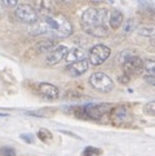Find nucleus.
Returning a JSON list of instances; mask_svg holds the SVG:
<instances>
[{
	"label": "nucleus",
	"instance_id": "5701e85b",
	"mask_svg": "<svg viewBox=\"0 0 155 156\" xmlns=\"http://www.w3.org/2000/svg\"><path fill=\"white\" fill-rule=\"evenodd\" d=\"M127 116V112H125V108L124 107H118L115 110V118L116 119H120V120H124Z\"/></svg>",
	"mask_w": 155,
	"mask_h": 156
},
{
	"label": "nucleus",
	"instance_id": "f8f14e48",
	"mask_svg": "<svg viewBox=\"0 0 155 156\" xmlns=\"http://www.w3.org/2000/svg\"><path fill=\"white\" fill-rule=\"evenodd\" d=\"M84 31L87 34H89L92 36H98V37H102V36H106L109 34V29L106 25H102V26H92V27H85Z\"/></svg>",
	"mask_w": 155,
	"mask_h": 156
},
{
	"label": "nucleus",
	"instance_id": "bb28decb",
	"mask_svg": "<svg viewBox=\"0 0 155 156\" xmlns=\"http://www.w3.org/2000/svg\"><path fill=\"white\" fill-rule=\"evenodd\" d=\"M129 79L131 77L128 75H123V76H119V81L121 84H127V83H129Z\"/></svg>",
	"mask_w": 155,
	"mask_h": 156
},
{
	"label": "nucleus",
	"instance_id": "b1692460",
	"mask_svg": "<svg viewBox=\"0 0 155 156\" xmlns=\"http://www.w3.org/2000/svg\"><path fill=\"white\" fill-rule=\"evenodd\" d=\"M21 138L23 139L25 142H27V143H34L35 142L34 136L30 134V133H23V134H21Z\"/></svg>",
	"mask_w": 155,
	"mask_h": 156
},
{
	"label": "nucleus",
	"instance_id": "dca6fc26",
	"mask_svg": "<svg viewBox=\"0 0 155 156\" xmlns=\"http://www.w3.org/2000/svg\"><path fill=\"white\" fill-rule=\"evenodd\" d=\"M135 29H136V21L133 18L127 20L124 22V25H123V34L124 35H129Z\"/></svg>",
	"mask_w": 155,
	"mask_h": 156
},
{
	"label": "nucleus",
	"instance_id": "0eeeda50",
	"mask_svg": "<svg viewBox=\"0 0 155 156\" xmlns=\"http://www.w3.org/2000/svg\"><path fill=\"white\" fill-rule=\"evenodd\" d=\"M110 105H88L83 107V111H84V116L91 119H99L102 115H105L109 111Z\"/></svg>",
	"mask_w": 155,
	"mask_h": 156
},
{
	"label": "nucleus",
	"instance_id": "39448f33",
	"mask_svg": "<svg viewBox=\"0 0 155 156\" xmlns=\"http://www.w3.org/2000/svg\"><path fill=\"white\" fill-rule=\"evenodd\" d=\"M16 18L18 21L23 22V23H34L39 20V16H38V12L31 7V5H27V4H21L16 8Z\"/></svg>",
	"mask_w": 155,
	"mask_h": 156
},
{
	"label": "nucleus",
	"instance_id": "20e7f679",
	"mask_svg": "<svg viewBox=\"0 0 155 156\" xmlns=\"http://www.w3.org/2000/svg\"><path fill=\"white\" fill-rule=\"evenodd\" d=\"M110 48L103 45V44H97V45L93 47L91 51H89V54H88V62L89 65H93V66H98L103 63L109 57H110Z\"/></svg>",
	"mask_w": 155,
	"mask_h": 156
},
{
	"label": "nucleus",
	"instance_id": "2eb2a0df",
	"mask_svg": "<svg viewBox=\"0 0 155 156\" xmlns=\"http://www.w3.org/2000/svg\"><path fill=\"white\" fill-rule=\"evenodd\" d=\"M135 55L136 54H135L133 51H131V49H125V51L119 53V55H118V63L119 65H124L125 62H128L129 59L133 58Z\"/></svg>",
	"mask_w": 155,
	"mask_h": 156
},
{
	"label": "nucleus",
	"instance_id": "7ed1b4c3",
	"mask_svg": "<svg viewBox=\"0 0 155 156\" xmlns=\"http://www.w3.org/2000/svg\"><path fill=\"white\" fill-rule=\"evenodd\" d=\"M89 84L93 89L101 92V93H109L114 89V81L110 77L103 74V72H96L89 77Z\"/></svg>",
	"mask_w": 155,
	"mask_h": 156
},
{
	"label": "nucleus",
	"instance_id": "9b49d317",
	"mask_svg": "<svg viewBox=\"0 0 155 156\" xmlns=\"http://www.w3.org/2000/svg\"><path fill=\"white\" fill-rule=\"evenodd\" d=\"M83 58H84V52H83L80 48L70 49V51H67V53H66V55H65L66 62H69V63L76 62V61H80Z\"/></svg>",
	"mask_w": 155,
	"mask_h": 156
},
{
	"label": "nucleus",
	"instance_id": "412c9836",
	"mask_svg": "<svg viewBox=\"0 0 155 156\" xmlns=\"http://www.w3.org/2000/svg\"><path fill=\"white\" fill-rule=\"evenodd\" d=\"M0 156H16V151L12 147H3L0 148Z\"/></svg>",
	"mask_w": 155,
	"mask_h": 156
},
{
	"label": "nucleus",
	"instance_id": "cd10ccee",
	"mask_svg": "<svg viewBox=\"0 0 155 156\" xmlns=\"http://www.w3.org/2000/svg\"><path fill=\"white\" fill-rule=\"evenodd\" d=\"M92 3H95V4H99V3H102L103 0H91Z\"/></svg>",
	"mask_w": 155,
	"mask_h": 156
},
{
	"label": "nucleus",
	"instance_id": "a211bd4d",
	"mask_svg": "<svg viewBox=\"0 0 155 156\" xmlns=\"http://www.w3.org/2000/svg\"><path fill=\"white\" fill-rule=\"evenodd\" d=\"M38 137L41 139L43 142H49L52 139V134L49 133L48 130H45V129H41V130H39L38 132Z\"/></svg>",
	"mask_w": 155,
	"mask_h": 156
},
{
	"label": "nucleus",
	"instance_id": "c756f323",
	"mask_svg": "<svg viewBox=\"0 0 155 156\" xmlns=\"http://www.w3.org/2000/svg\"><path fill=\"white\" fill-rule=\"evenodd\" d=\"M0 9H2V2H0Z\"/></svg>",
	"mask_w": 155,
	"mask_h": 156
},
{
	"label": "nucleus",
	"instance_id": "4be33fe9",
	"mask_svg": "<svg viewBox=\"0 0 155 156\" xmlns=\"http://www.w3.org/2000/svg\"><path fill=\"white\" fill-rule=\"evenodd\" d=\"M141 35H145V36H153L154 34V29L151 26H145V27H141L140 30H138Z\"/></svg>",
	"mask_w": 155,
	"mask_h": 156
},
{
	"label": "nucleus",
	"instance_id": "ddd939ff",
	"mask_svg": "<svg viewBox=\"0 0 155 156\" xmlns=\"http://www.w3.org/2000/svg\"><path fill=\"white\" fill-rule=\"evenodd\" d=\"M109 25L114 30L119 29V27L123 25V14H121V12H119V10L111 12V14H110V17H109Z\"/></svg>",
	"mask_w": 155,
	"mask_h": 156
},
{
	"label": "nucleus",
	"instance_id": "f03ea898",
	"mask_svg": "<svg viewBox=\"0 0 155 156\" xmlns=\"http://www.w3.org/2000/svg\"><path fill=\"white\" fill-rule=\"evenodd\" d=\"M107 9L105 8H89L81 14V25L83 29L92 26H102L106 25L109 18Z\"/></svg>",
	"mask_w": 155,
	"mask_h": 156
},
{
	"label": "nucleus",
	"instance_id": "6ab92c4d",
	"mask_svg": "<svg viewBox=\"0 0 155 156\" xmlns=\"http://www.w3.org/2000/svg\"><path fill=\"white\" fill-rule=\"evenodd\" d=\"M101 154V150H98L96 147H87L84 151H83V156H95V155H99Z\"/></svg>",
	"mask_w": 155,
	"mask_h": 156
},
{
	"label": "nucleus",
	"instance_id": "4468645a",
	"mask_svg": "<svg viewBox=\"0 0 155 156\" xmlns=\"http://www.w3.org/2000/svg\"><path fill=\"white\" fill-rule=\"evenodd\" d=\"M53 47H54V41L51 40V39H45V40H41L36 44V49L39 53L49 52L51 49H53Z\"/></svg>",
	"mask_w": 155,
	"mask_h": 156
},
{
	"label": "nucleus",
	"instance_id": "f3484780",
	"mask_svg": "<svg viewBox=\"0 0 155 156\" xmlns=\"http://www.w3.org/2000/svg\"><path fill=\"white\" fill-rule=\"evenodd\" d=\"M154 69H155V62H154L153 59H146L145 62H143V70H145V75L155 76Z\"/></svg>",
	"mask_w": 155,
	"mask_h": 156
},
{
	"label": "nucleus",
	"instance_id": "aec40b11",
	"mask_svg": "<svg viewBox=\"0 0 155 156\" xmlns=\"http://www.w3.org/2000/svg\"><path fill=\"white\" fill-rule=\"evenodd\" d=\"M143 112L147 114V115H150V116H154L155 115V102L154 101L149 102L145 106V108H143Z\"/></svg>",
	"mask_w": 155,
	"mask_h": 156
},
{
	"label": "nucleus",
	"instance_id": "9d476101",
	"mask_svg": "<svg viewBox=\"0 0 155 156\" xmlns=\"http://www.w3.org/2000/svg\"><path fill=\"white\" fill-rule=\"evenodd\" d=\"M39 92H40L43 96H45L51 99H56L59 96L58 88L53 84H49V83H41V84L39 85Z\"/></svg>",
	"mask_w": 155,
	"mask_h": 156
},
{
	"label": "nucleus",
	"instance_id": "a878e982",
	"mask_svg": "<svg viewBox=\"0 0 155 156\" xmlns=\"http://www.w3.org/2000/svg\"><path fill=\"white\" fill-rule=\"evenodd\" d=\"M143 79H145L150 85H154L155 84V76H151V75H145L143 76Z\"/></svg>",
	"mask_w": 155,
	"mask_h": 156
},
{
	"label": "nucleus",
	"instance_id": "393cba45",
	"mask_svg": "<svg viewBox=\"0 0 155 156\" xmlns=\"http://www.w3.org/2000/svg\"><path fill=\"white\" fill-rule=\"evenodd\" d=\"M2 4H4L5 7H14L17 4V0H0Z\"/></svg>",
	"mask_w": 155,
	"mask_h": 156
},
{
	"label": "nucleus",
	"instance_id": "c85d7f7f",
	"mask_svg": "<svg viewBox=\"0 0 155 156\" xmlns=\"http://www.w3.org/2000/svg\"><path fill=\"white\" fill-rule=\"evenodd\" d=\"M59 2H62V3H66V4H69V3H71L73 0H59Z\"/></svg>",
	"mask_w": 155,
	"mask_h": 156
},
{
	"label": "nucleus",
	"instance_id": "f257e3e1",
	"mask_svg": "<svg viewBox=\"0 0 155 156\" xmlns=\"http://www.w3.org/2000/svg\"><path fill=\"white\" fill-rule=\"evenodd\" d=\"M47 34H53L58 37H67L73 34V25L63 16H49L44 18Z\"/></svg>",
	"mask_w": 155,
	"mask_h": 156
},
{
	"label": "nucleus",
	"instance_id": "423d86ee",
	"mask_svg": "<svg viewBox=\"0 0 155 156\" xmlns=\"http://www.w3.org/2000/svg\"><path fill=\"white\" fill-rule=\"evenodd\" d=\"M88 69H89V62H88V59L83 58L80 61H76V62H73V63H69L67 66H66V74H67L69 76L71 77H78L83 75L84 72L88 71Z\"/></svg>",
	"mask_w": 155,
	"mask_h": 156
},
{
	"label": "nucleus",
	"instance_id": "1a4fd4ad",
	"mask_svg": "<svg viewBox=\"0 0 155 156\" xmlns=\"http://www.w3.org/2000/svg\"><path fill=\"white\" fill-rule=\"evenodd\" d=\"M69 48L66 45H57L54 47L53 49H51V52H49V54L47 55V63L48 65H56L58 63L59 61H62L65 58L66 53H67Z\"/></svg>",
	"mask_w": 155,
	"mask_h": 156
},
{
	"label": "nucleus",
	"instance_id": "6e6552de",
	"mask_svg": "<svg viewBox=\"0 0 155 156\" xmlns=\"http://www.w3.org/2000/svg\"><path fill=\"white\" fill-rule=\"evenodd\" d=\"M123 69L128 76H133V75L137 76L143 71V61L135 55L132 59H129L128 62L123 65Z\"/></svg>",
	"mask_w": 155,
	"mask_h": 156
}]
</instances>
